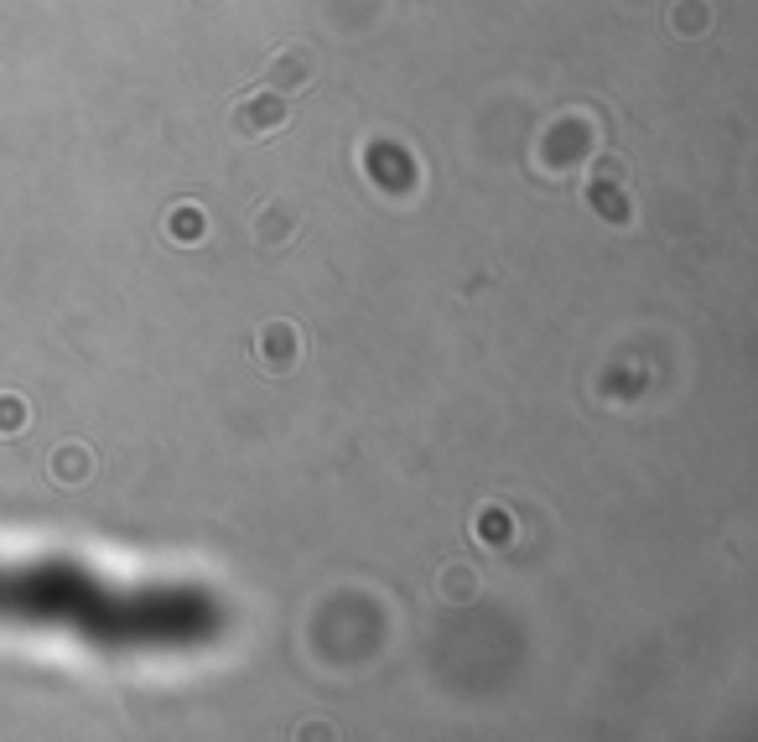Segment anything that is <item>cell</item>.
Segmentation results:
<instances>
[{
    "instance_id": "obj_1",
    "label": "cell",
    "mask_w": 758,
    "mask_h": 742,
    "mask_svg": "<svg viewBox=\"0 0 758 742\" xmlns=\"http://www.w3.org/2000/svg\"><path fill=\"white\" fill-rule=\"evenodd\" d=\"M21 416H26L21 405H11V400H0V420H11V426H21Z\"/></svg>"
}]
</instances>
